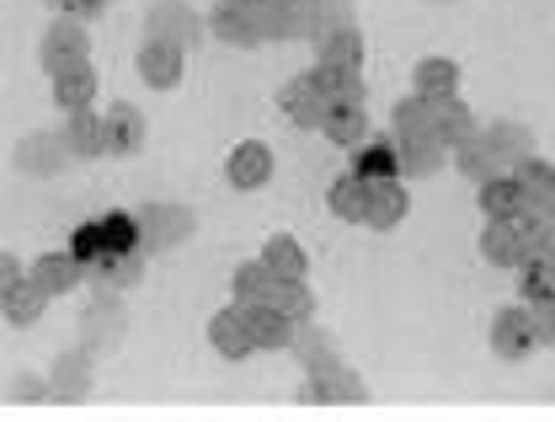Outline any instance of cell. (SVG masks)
<instances>
[{
	"label": "cell",
	"instance_id": "44",
	"mask_svg": "<svg viewBox=\"0 0 555 422\" xmlns=\"http://www.w3.org/2000/svg\"><path fill=\"white\" fill-rule=\"evenodd\" d=\"M54 5V16H75V22H91V16H102L113 0H49Z\"/></svg>",
	"mask_w": 555,
	"mask_h": 422
},
{
	"label": "cell",
	"instance_id": "8",
	"mask_svg": "<svg viewBox=\"0 0 555 422\" xmlns=\"http://www.w3.org/2000/svg\"><path fill=\"white\" fill-rule=\"evenodd\" d=\"M273 150L262 140H241L230 155H224V182L235 188V193H257V188H268L273 182Z\"/></svg>",
	"mask_w": 555,
	"mask_h": 422
},
{
	"label": "cell",
	"instance_id": "46",
	"mask_svg": "<svg viewBox=\"0 0 555 422\" xmlns=\"http://www.w3.org/2000/svg\"><path fill=\"white\" fill-rule=\"evenodd\" d=\"M11 283H22V268H16L11 252H0V289H11Z\"/></svg>",
	"mask_w": 555,
	"mask_h": 422
},
{
	"label": "cell",
	"instance_id": "20",
	"mask_svg": "<svg viewBox=\"0 0 555 422\" xmlns=\"http://www.w3.org/2000/svg\"><path fill=\"white\" fill-rule=\"evenodd\" d=\"M412 91L416 97H427V102H449V97H460V65H454L449 54H427V60H416L412 65Z\"/></svg>",
	"mask_w": 555,
	"mask_h": 422
},
{
	"label": "cell",
	"instance_id": "4",
	"mask_svg": "<svg viewBox=\"0 0 555 422\" xmlns=\"http://www.w3.org/2000/svg\"><path fill=\"white\" fill-rule=\"evenodd\" d=\"M208 33V16H198L188 0H155L150 11H144V38H155V43H171V49H198Z\"/></svg>",
	"mask_w": 555,
	"mask_h": 422
},
{
	"label": "cell",
	"instance_id": "5",
	"mask_svg": "<svg viewBox=\"0 0 555 422\" xmlns=\"http://www.w3.org/2000/svg\"><path fill=\"white\" fill-rule=\"evenodd\" d=\"M38 65L54 75L75 71V65H91V38H86V22H75V16H54L49 27H43V38H38Z\"/></svg>",
	"mask_w": 555,
	"mask_h": 422
},
{
	"label": "cell",
	"instance_id": "11",
	"mask_svg": "<svg viewBox=\"0 0 555 422\" xmlns=\"http://www.w3.org/2000/svg\"><path fill=\"white\" fill-rule=\"evenodd\" d=\"M347 171L363 177V182H396V177H401V140H396V135H374V140H363L358 150H352Z\"/></svg>",
	"mask_w": 555,
	"mask_h": 422
},
{
	"label": "cell",
	"instance_id": "25",
	"mask_svg": "<svg viewBox=\"0 0 555 422\" xmlns=\"http://www.w3.org/2000/svg\"><path fill=\"white\" fill-rule=\"evenodd\" d=\"M49 91H54V107H60L65 118L69 113H91V107H96V71H91V65H75V71L54 75Z\"/></svg>",
	"mask_w": 555,
	"mask_h": 422
},
{
	"label": "cell",
	"instance_id": "34",
	"mask_svg": "<svg viewBox=\"0 0 555 422\" xmlns=\"http://www.w3.org/2000/svg\"><path fill=\"white\" fill-rule=\"evenodd\" d=\"M352 27V0H305V43H321Z\"/></svg>",
	"mask_w": 555,
	"mask_h": 422
},
{
	"label": "cell",
	"instance_id": "45",
	"mask_svg": "<svg viewBox=\"0 0 555 422\" xmlns=\"http://www.w3.org/2000/svg\"><path fill=\"white\" fill-rule=\"evenodd\" d=\"M534 321H540V343L555 348V299L551 305H534Z\"/></svg>",
	"mask_w": 555,
	"mask_h": 422
},
{
	"label": "cell",
	"instance_id": "14",
	"mask_svg": "<svg viewBox=\"0 0 555 422\" xmlns=\"http://www.w3.org/2000/svg\"><path fill=\"white\" fill-rule=\"evenodd\" d=\"M476 246H481V257L491 263V268H507V273H518L524 263H534L524 230H518V225H502V219H486V230H481Z\"/></svg>",
	"mask_w": 555,
	"mask_h": 422
},
{
	"label": "cell",
	"instance_id": "1",
	"mask_svg": "<svg viewBox=\"0 0 555 422\" xmlns=\"http://www.w3.org/2000/svg\"><path fill=\"white\" fill-rule=\"evenodd\" d=\"M75 337H80V348L91 353V358L118 353V348H124V337H129V305H124L118 294L96 289V294L86 299L80 321H75Z\"/></svg>",
	"mask_w": 555,
	"mask_h": 422
},
{
	"label": "cell",
	"instance_id": "43",
	"mask_svg": "<svg viewBox=\"0 0 555 422\" xmlns=\"http://www.w3.org/2000/svg\"><path fill=\"white\" fill-rule=\"evenodd\" d=\"M326 75V97H332V107H363V75Z\"/></svg>",
	"mask_w": 555,
	"mask_h": 422
},
{
	"label": "cell",
	"instance_id": "22",
	"mask_svg": "<svg viewBox=\"0 0 555 422\" xmlns=\"http://www.w3.org/2000/svg\"><path fill=\"white\" fill-rule=\"evenodd\" d=\"M412 214V199H406V182H369V230H401Z\"/></svg>",
	"mask_w": 555,
	"mask_h": 422
},
{
	"label": "cell",
	"instance_id": "18",
	"mask_svg": "<svg viewBox=\"0 0 555 422\" xmlns=\"http://www.w3.org/2000/svg\"><path fill=\"white\" fill-rule=\"evenodd\" d=\"M65 144L75 161H102V155H113V144H107V113H69L65 118Z\"/></svg>",
	"mask_w": 555,
	"mask_h": 422
},
{
	"label": "cell",
	"instance_id": "2",
	"mask_svg": "<svg viewBox=\"0 0 555 422\" xmlns=\"http://www.w3.org/2000/svg\"><path fill=\"white\" fill-rule=\"evenodd\" d=\"M129 219H134L144 252H171V246L193 241V230H198V214L188 204H139Z\"/></svg>",
	"mask_w": 555,
	"mask_h": 422
},
{
	"label": "cell",
	"instance_id": "10",
	"mask_svg": "<svg viewBox=\"0 0 555 422\" xmlns=\"http://www.w3.org/2000/svg\"><path fill=\"white\" fill-rule=\"evenodd\" d=\"M134 71L139 80L150 86V91H177L182 86V71H188V54L182 49H171V43H155V38H144L134 54Z\"/></svg>",
	"mask_w": 555,
	"mask_h": 422
},
{
	"label": "cell",
	"instance_id": "38",
	"mask_svg": "<svg viewBox=\"0 0 555 422\" xmlns=\"http://www.w3.org/2000/svg\"><path fill=\"white\" fill-rule=\"evenodd\" d=\"M443 161H449V150H443L438 140L401 144V182H427V177H438V171H443Z\"/></svg>",
	"mask_w": 555,
	"mask_h": 422
},
{
	"label": "cell",
	"instance_id": "12",
	"mask_svg": "<svg viewBox=\"0 0 555 422\" xmlns=\"http://www.w3.org/2000/svg\"><path fill=\"white\" fill-rule=\"evenodd\" d=\"M481 140H486V150L496 155V166H502V171H518L524 161H534V155H540V150H534V135H529V124H513V118L481 124Z\"/></svg>",
	"mask_w": 555,
	"mask_h": 422
},
{
	"label": "cell",
	"instance_id": "26",
	"mask_svg": "<svg viewBox=\"0 0 555 422\" xmlns=\"http://www.w3.org/2000/svg\"><path fill=\"white\" fill-rule=\"evenodd\" d=\"M257 22H262V43H294L305 38V0H268Z\"/></svg>",
	"mask_w": 555,
	"mask_h": 422
},
{
	"label": "cell",
	"instance_id": "36",
	"mask_svg": "<svg viewBox=\"0 0 555 422\" xmlns=\"http://www.w3.org/2000/svg\"><path fill=\"white\" fill-rule=\"evenodd\" d=\"M513 182L524 188V199H529V209H555V161H524L518 171H513Z\"/></svg>",
	"mask_w": 555,
	"mask_h": 422
},
{
	"label": "cell",
	"instance_id": "3",
	"mask_svg": "<svg viewBox=\"0 0 555 422\" xmlns=\"http://www.w3.org/2000/svg\"><path fill=\"white\" fill-rule=\"evenodd\" d=\"M486 343L491 353L502 358V363H524L534 348H545L540 343V321H534V305H502L496 316H491V332H486Z\"/></svg>",
	"mask_w": 555,
	"mask_h": 422
},
{
	"label": "cell",
	"instance_id": "41",
	"mask_svg": "<svg viewBox=\"0 0 555 422\" xmlns=\"http://www.w3.org/2000/svg\"><path fill=\"white\" fill-rule=\"evenodd\" d=\"M273 305L294 321V327H305V321H315V294H310V283H278V294H273Z\"/></svg>",
	"mask_w": 555,
	"mask_h": 422
},
{
	"label": "cell",
	"instance_id": "30",
	"mask_svg": "<svg viewBox=\"0 0 555 422\" xmlns=\"http://www.w3.org/2000/svg\"><path fill=\"white\" fill-rule=\"evenodd\" d=\"M476 199H481L486 219H502V225H513V219H524V214H529V199H524V188H518L513 177H496V182L476 188Z\"/></svg>",
	"mask_w": 555,
	"mask_h": 422
},
{
	"label": "cell",
	"instance_id": "7",
	"mask_svg": "<svg viewBox=\"0 0 555 422\" xmlns=\"http://www.w3.org/2000/svg\"><path fill=\"white\" fill-rule=\"evenodd\" d=\"M208 343L219 358H230V363H241V358H251L257 353V332H251V316H246V305H224V310H214L208 316Z\"/></svg>",
	"mask_w": 555,
	"mask_h": 422
},
{
	"label": "cell",
	"instance_id": "27",
	"mask_svg": "<svg viewBox=\"0 0 555 422\" xmlns=\"http://www.w3.org/2000/svg\"><path fill=\"white\" fill-rule=\"evenodd\" d=\"M278 283H283V279H278L273 268H268V263L257 257V263H241V268H235V279H230V294H235V305H246V310H251V305H273Z\"/></svg>",
	"mask_w": 555,
	"mask_h": 422
},
{
	"label": "cell",
	"instance_id": "21",
	"mask_svg": "<svg viewBox=\"0 0 555 422\" xmlns=\"http://www.w3.org/2000/svg\"><path fill=\"white\" fill-rule=\"evenodd\" d=\"M144 246H129V252H107V257H96L91 263V283L96 289H107V294H118V289H134L144 279Z\"/></svg>",
	"mask_w": 555,
	"mask_h": 422
},
{
	"label": "cell",
	"instance_id": "37",
	"mask_svg": "<svg viewBox=\"0 0 555 422\" xmlns=\"http://www.w3.org/2000/svg\"><path fill=\"white\" fill-rule=\"evenodd\" d=\"M454 171H460L465 182H476V188L496 182V177H513V171H502V166H496V155L486 150L481 135H476L470 144H460V150H454Z\"/></svg>",
	"mask_w": 555,
	"mask_h": 422
},
{
	"label": "cell",
	"instance_id": "23",
	"mask_svg": "<svg viewBox=\"0 0 555 422\" xmlns=\"http://www.w3.org/2000/svg\"><path fill=\"white\" fill-rule=\"evenodd\" d=\"M315 65L332 75H363V33L358 27H343L332 38L315 43Z\"/></svg>",
	"mask_w": 555,
	"mask_h": 422
},
{
	"label": "cell",
	"instance_id": "40",
	"mask_svg": "<svg viewBox=\"0 0 555 422\" xmlns=\"http://www.w3.org/2000/svg\"><path fill=\"white\" fill-rule=\"evenodd\" d=\"M518 294H524V305H551L555 299V263H545V257L524 263V268H518Z\"/></svg>",
	"mask_w": 555,
	"mask_h": 422
},
{
	"label": "cell",
	"instance_id": "17",
	"mask_svg": "<svg viewBox=\"0 0 555 422\" xmlns=\"http://www.w3.org/2000/svg\"><path fill=\"white\" fill-rule=\"evenodd\" d=\"M91 374H96V358L80 348H65L54 358V369H49V380H54V401H86L91 396Z\"/></svg>",
	"mask_w": 555,
	"mask_h": 422
},
{
	"label": "cell",
	"instance_id": "31",
	"mask_svg": "<svg viewBox=\"0 0 555 422\" xmlns=\"http://www.w3.org/2000/svg\"><path fill=\"white\" fill-rule=\"evenodd\" d=\"M246 316H251V332H257V353H288L294 348V332H299V327H294L278 305H251Z\"/></svg>",
	"mask_w": 555,
	"mask_h": 422
},
{
	"label": "cell",
	"instance_id": "24",
	"mask_svg": "<svg viewBox=\"0 0 555 422\" xmlns=\"http://www.w3.org/2000/svg\"><path fill=\"white\" fill-rule=\"evenodd\" d=\"M144 140H150L144 113H139L134 102H113L107 107V144H113V155H139Z\"/></svg>",
	"mask_w": 555,
	"mask_h": 422
},
{
	"label": "cell",
	"instance_id": "39",
	"mask_svg": "<svg viewBox=\"0 0 555 422\" xmlns=\"http://www.w3.org/2000/svg\"><path fill=\"white\" fill-rule=\"evenodd\" d=\"M288 358H299V369H315V363L337 358V343H332V332H326V327L305 321V327L294 332V348H288Z\"/></svg>",
	"mask_w": 555,
	"mask_h": 422
},
{
	"label": "cell",
	"instance_id": "16",
	"mask_svg": "<svg viewBox=\"0 0 555 422\" xmlns=\"http://www.w3.org/2000/svg\"><path fill=\"white\" fill-rule=\"evenodd\" d=\"M208 38H219V43H230V49H257V43H262V22H257V11L219 0V5L208 11Z\"/></svg>",
	"mask_w": 555,
	"mask_h": 422
},
{
	"label": "cell",
	"instance_id": "47",
	"mask_svg": "<svg viewBox=\"0 0 555 422\" xmlns=\"http://www.w3.org/2000/svg\"><path fill=\"white\" fill-rule=\"evenodd\" d=\"M230 5H246V11H262L268 0H230Z\"/></svg>",
	"mask_w": 555,
	"mask_h": 422
},
{
	"label": "cell",
	"instance_id": "13",
	"mask_svg": "<svg viewBox=\"0 0 555 422\" xmlns=\"http://www.w3.org/2000/svg\"><path fill=\"white\" fill-rule=\"evenodd\" d=\"M11 161H16V171H27V177H60L75 155H69L65 135H27V140L11 150Z\"/></svg>",
	"mask_w": 555,
	"mask_h": 422
},
{
	"label": "cell",
	"instance_id": "33",
	"mask_svg": "<svg viewBox=\"0 0 555 422\" xmlns=\"http://www.w3.org/2000/svg\"><path fill=\"white\" fill-rule=\"evenodd\" d=\"M262 263L273 268L278 279H288V283H305V273H310V257H305V246L294 241V235H268L262 241Z\"/></svg>",
	"mask_w": 555,
	"mask_h": 422
},
{
	"label": "cell",
	"instance_id": "35",
	"mask_svg": "<svg viewBox=\"0 0 555 422\" xmlns=\"http://www.w3.org/2000/svg\"><path fill=\"white\" fill-rule=\"evenodd\" d=\"M326 140L337 144V150H358L363 140H374V129H369V107H332V118H326V129H321Z\"/></svg>",
	"mask_w": 555,
	"mask_h": 422
},
{
	"label": "cell",
	"instance_id": "6",
	"mask_svg": "<svg viewBox=\"0 0 555 422\" xmlns=\"http://www.w3.org/2000/svg\"><path fill=\"white\" fill-rule=\"evenodd\" d=\"M278 107H283L288 124H299V129H326L332 97H326V75H321V65H310V71L294 75V80L278 91Z\"/></svg>",
	"mask_w": 555,
	"mask_h": 422
},
{
	"label": "cell",
	"instance_id": "15",
	"mask_svg": "<svg viewBox=\"0 0 555 422\" xmlns=\"http://www.w3.org/2000/svg\"><path fill=\"white\" fill-rule=\"evenodd\" d=\"M27 279L38 283L49 299H60V294H75L80 283L91 279V268H86L75 252H43V257L33 263V273H27Z\"/></svg>",
	"mask_w": 555,
	"mask_h": 422
},
{
	"label": "cell",
	"instance_id": "19",
	"mask_svg": "<svg viewBox=\"0 0 555 422\" xmlns=\"http://www.w3.org/2000/svg\"><path fill=\"white\" fill-rule=\"evenodd\" d=\"M390 135L401 144L412 140H433L438 135V102H427V97H401L396 107H390Z\"/></svg>",
	"mask_w": 555,
	"mask_h": 422
},
{
	"label": "cell",
	"instance_id": "42",
	"mask_svg": "<svg viewBox=\"0 0 555 422\" xmlns=\"http://www.w3.org/2000/svg\"><path fill=\"white\" fill-rule=\"evenodd\" d=\"M5 401L16 407V401H54V380L49 374H33V369H16L11 380H5Z\"/></svg>",
	"mask_w": 555,
	"mask_h": 422
},
{
	"label": "cell",
	"instance_id": "28",
	"mask_svg": "<svg viewBox=\"0 0 555 422\" xmlns=\"http://www.w3.org/2000/svg\"><path fill=\"white\" fill-rule=\"evenodd\" d=\"M326 209L337 214L343 225H369V182L343 171V177L326 188Z\"/></svg>",
	"mask_w": 555,
	"mask_h": 422
},
{
	"label": "cell",
	"instance_id": "32",
	"mask_svg": "<svg viewBox=\"0 0 555 422\" xmlns=\"http://www.w3.org/2000/svg\"><path fill=\"white\" fill-rule=\"evenodd\" d=\"M476 135H481V124H476V113H470V107H465L460 97H449V102H438V135H433V140L443 144L449 155H454L460 144H470V140H476Z\"/></svg>",
	"mask_w": 555,
	"mask_h": 422
},
{
	"label": "cell",
	"instance_id": "9",
	"mask_svg": "<svg viewBox=\"0 0 555 422\" xmlns=\"http://www.w3.org/2000/svg\"><path fill=\"white\" fill-rule=\"evenodd\" d=\"M305 401H343V407H352V401H363V380L352 374V363H343V358H326V363H315V369H305Z\"/></svg>",
	"mask_w": 555,
	"mask_h": 422
},
{
	"label": "cell",
	"instance_id": "29",
	"mask_svg": "<svg viewBox=\"0 0 555 422\" xmlns=\"http://www.w3.org/2000/svg\"><path fill=\"white\" fill-rule=\"evenodd\" d=\"M43 310H49V294H43L33 279L0 289V316H5V327H33Z\"/></svg>",
	"mask_w": 555,
	"mask_h": 422
}]
</instances>
